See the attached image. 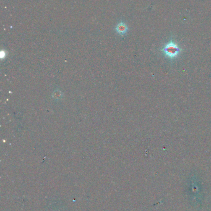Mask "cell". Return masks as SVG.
<instances>
[{"instance_id": "cell-1", "label": "cell", "mask_w": 211, "mask_h": 211, "mask_svg": "<svg viewBox=\"0 0 211 211\" xmlns=\"http://www.w3.org/2000/svg\"><path fill=\"white\" fill-rule=\"evenodd\" d=\"M163 51L167 56L170 58H176L180 52V49L176 43L173 41L168 42L163 48Z\"/></svg>"}, {"instance_id": "cell-2", "label": "cell", "mask_w": 211, "mask_h": 211, "mask_svg": "<svg viewBox=\"0 0 211 211\" xmlns=\"http://www.w3.org/2000/svg\"><path fill=\"white\" fill-rule=\"evenodd\" d=\"M116 32L120 35H124L126 34L128 30V26L124 22H120L116 26L115 28Z\"/></svg>"}]
</instances>
